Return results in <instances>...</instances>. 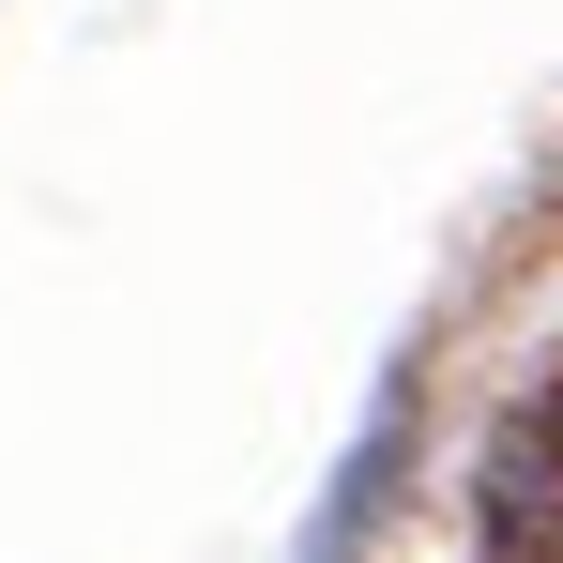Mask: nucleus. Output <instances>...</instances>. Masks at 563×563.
<instances>
[{
	"instance_id": "obj_2",
	"label": "nucleus",
	"mask_w": 563,
	"mask_h": 563,
	"mask_svg": "<svg viewBox=\"0 0 563 563\" xmlns=\"http://www.w3.org/2000/svg\"><path fill=\"white\" fill-rule=\"evenodd\" d=\"M396 472H411V396H380V427L351 442V472H335V503H320V533H305V563H351L380 533V503H396Z\"/></svg>"
},
{
	"instance_id": "obj_1",
	"label": "nucleus",
	"mask_w": 563,
	"mask_h": 563,
	"mask_svg": "<svg viewBox=\"0 0 563 563\" xmlns=\"http://www.w3.org/2000/svg\"><path fill=\"white\" fill-rule=\"evenodd\" d=\"M487 563H563V396L487 427V503H472Z\"/></svg>"
}]
</instances>
